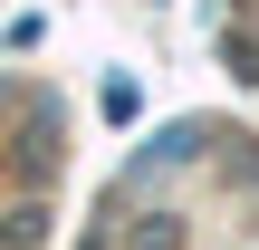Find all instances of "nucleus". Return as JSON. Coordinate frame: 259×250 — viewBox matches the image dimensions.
Here are the masks:
<instances>
[{
  "label": "nucleus",
  "instance_id": "f257e3e1",
  "mask_svg": "<svg viewBox=\"0 0 259 250\" xmlns=\"http://www.w3.org/2000/svg\"><path fill=\"white\" fill-rule=\"evenodd\" d=\"M135 250H173V222H163V212H144V222H135Z\"/></svg>",
  "mask_w": 259,
  "mask_h": 250
}]
</instances>
